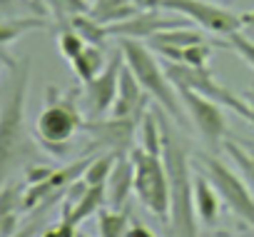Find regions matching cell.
I'll list each match as a JSON object with an SVG mask.
<instances>
[{"instance_id":"cell-30","label":"cell","mask_w":254,"mask_h":237,"mask_svg":"<svg viewBox=\"0 0 254 237\" xmlns=\"http://www.w3.org/2000/svg\"><path fill=\"white\" fill-rule=\"evenodd\" d=\"M125 237H155L150 227H145L142 222H130V227H127Z\"/></svg>"},{"instance_id":"cell-26","label":"cell","mask_w":254,"mask_h":237,"mask_svg":"<svg viewBox=\"0 0 254 237\" xmlns=\"http://www.w3.org/2000/svg\"><path fill=\"white\" fill-rule=\"evenodd\" d=\"M214 48L204 40V43H197V45H190L185 48V58L182 63L192 65V68H209V58H212Z\"/></svg>"},{"instance_id":"cell-6","label":"cell","mask_w":254,"mask_h":237,"mask_svg":"<svg viewBox=\"0 0 254 237\" xmlns=\"http://www.w3.org/2000/svg\"><path fill=\"white\" fill-rule=\"evenodd\" d=\"M192 160L212 180V185H214L222 205H227L232 210V215H237L244 225L254 227V195L247 187L244 177L237 175L229 165H224L219 158H214L209 153H197Z\"/></svg>"},{"instance_id":"cell-7","label":"cell","mask_w":254,"mask_h":237,"mask_svg":"<svg viewBox=\"0 0 254 237\" xmlns=\"http://www.w3.org/2000/svg\"><path fill=\"white\" fill-rule=\"evenodd\" d=\"M162 10L177 13L185 20L194 23L199 30H207L219 38H229L232 33L242 30V20L224 5H217L214 0H165Z\"/></svg>"},{"instance_id":"cell-20","label":"cell","mask_w":254,"mask_h":237,"mask_svg":"<svg viewBox=\"0 0 254 237\" xmlns=\"http://www.w3.org/2000/svg\"><path fill=\"white\" fill-rule=\"evenodd\" d=\"M222 148L229 155V160L237 165L239 175L244 177L247 187L254 195V150L252 148H244L242 143H234V140H222Z\"/></svg>"},{"instance_id":"cell-16","label":"cell","mask_w":254,"mask_h":237,"mask_svg":"<svg viewBox=\"0 0 254 237\" xmlns=\"http://www.w3.org/2000/svg\"><path fill=\"white\" fill-rule=\"evenodd\" d=\"M48 18L45 15H28V18H10V20H0V48H8L15 40H20L25 33L33 30H45Z\"/></svg>"},{"instance_id":"cell-32","label":"cell","mask_w":254,"mask_h":237,"mask_svg":"<svg viewBox=\"0 0 254 237\" xmlns=\"http://www.w3.org/2000/svg\"><path fill=\"white\" fill-rule=\"evenodd\" d=\"M140 10H160L165 0H132Z\"/></svg>"},{"instance_id":"cell-25","label":"cell","mask_w":254,"mask_h":237,"mask_svg":"<svg viewBox=\"0 0 254 237\" xmlns=\"http://www.w3.org/2000/svg\"><path fill=\"white\" fill-rule=\"evenodd\" d=\"M224 48H232L249 68H254V40L252 38H247L244 33H232L229 38H227V43H224Z\"/></svg>"},{"instance_id":"cell-19","label":"cell","mask_w":254,"mask_h":237,"mask_svg":"<svg viewBox=\"0 0 254 237\" xmlns=\"http://www.w3.org/2000/svg\"><path fill=\"white\" fill-rule=\"evenodd\" d=\"M127 227H130L127 207H102L97 212V237H125Z\"/></svg>"},{"instance_id":"cell-23","label":"cell","mask_w":254,"mask_h":237,"mask_svg":"<svg viewBox=\"0 0 254 237\" xmlns=\"http://www.w3.org/2000/svg\"><path fill=\"white\" fill-rule=\"evenodd\" d=\"M117 155H120V153H110V150H107L105 155L92 158L90 165H87V170H85V175H82V180H85L87 185H105L107 177H110V172H112V167H115Z\"/></svg>"},{"instance_id":"cell-34","label":"cell","mask_w":254,"mask_h":237,"mask_svg":"<svg viewBox=\"0 0 254 237\" xmlns=\"http://www.w3.org/2000/svg\"><path fill=\"white\" fill-rule=\"evenodd\" d=\"M15 3H18V0H0V10L8 13V10H13V8H15Z\"/></svg>"},{"instance_id":"cell-2","label":"cell","mask_w":254,"mask_h":237,"mask_svg":"<svg viewBox=\"0 0 254 237\" xmlns=\"http://www.w3.org/2000/svg\"><path fill=\"white\" fill-rule=\"evenodd\" d=\"M157 120L162 128V162L170 185V230L172 237H199L197 210H194V172L187 145L175 130L172 117L160 107Z\"/></svg>"},{"instance_id":"cell-10","label":"cell","mask_w":254,"mask_h":237,"mask_svg":"<svg viewBox=\"0 0 254 237\" xmlns=\"http://www.w3.org/2000/svg\"><path fill=\"white\" fill-rule=\"evenodd\" d=\"M137 128H140V120H135V117H112V115L110 120L82 123V133L92 138V145L107 148L110 153H130L135 148Z\"/></svg>"},{"instance_id":"cell-8","label":"cell","mask_w":254,"mask_h":237,"mask_svg":"<svg viewBox=\"0 0 254 237\" xmlns=\"http://www.w3.org/2000/svg\"><path fill=\"white\" fill-rule=\"evenodd\" d=\"M177 95L185 105V112L190 117V123L197 128L202 140L209 148L222 145V140L227 135V120H224L222 105L217 100L197 92V90H190V87H177Z\"/></svg>"},{"instance_id":"cell-4","label":"cell","mask_w":254,"mask_h":237,"mask_svg":"<svg viewBox=\"0 0 254 237\" xmlns=\"http://www.w3.org/2000/svg\"><path fill=\"white\" fill-rule=\"evenodd\" d=\"M117 45L125 55V63L137 78V82L152 95V100L172 117L175 123H182L187 125L190 117L185 115V105L177 95V87L170 82L165 68H162V60L155 58L152 48L145 45L142 40H135V38H117Z\"/></svg>"},{"instance_id":"cell-18","label":"cell","mask_w":254,"mask_h":237,"mask_svg":"<svg viewBox=\"0 0 254 237\" xmlns=\"http://www.w3.org/2000/svg\"><path fill=\"white\" fill-rule=\"evenodd\" d=\"M105 205H107L105 185H90L87 192H85V195L77 200V205L70 210V215H65V217H60V220H67V222H72V225H80V222H85L87 217L97 215Z\"/></svg>"},{"instance_id":"cell-40","label":"cell","mask_w":254,"mask_h":237,"mask_svg":"<svg viewBox=\"0 0 254 237\" xmlns=\"http://www.w3.org/2000/svg\"><path fill=\"white\" fill-rule=\"evenodd\" d=\"M75 237H90V235H85V232H80V230H77V235H75Z\"/></svg>"},{"instance_id":"cell-29","label":"cell","mask_w":254,"mask_h":237,"mask_svg":"<svg viewBox=\"0 0 254 237\" xmlns=\"http://www.w3.org/2000/svg\"><path fill=\"white\" fill-rule=\"evenodd\" d=\"M55 172L53 165H40V162H30L25 165V185H38V182H45L50 175Z\"/></svg>"},{"instance_id":"cell-41","label":"cell","mask_w":254,"mask_h":237,"mask_svg":"<svg viewBox=\"0 0 254 237\" xmlns=\"http://www.w3.org/2000/svg\"><path fill=\"white\" fill-rule=\"evenodd\" d=\"M207 237H209V235H207Z\"/></svg>"},{"instance_id":"cell-17","label":"cell","mask_w":254,"mask_h":237,"mask_svg":"<svg viewBox=\"0 0 254 237\" xmlns=\"http://www.w3.org/2000/svg\"><path fill=\"white\" fill-rule=\"evenodd\" d=\"M105 65H107V58H105V53H102V45H85V50L70 63L75 78H77L82 85H87L92 78H97Z\"/></svg>"},{"instance_id":"cell-31","label":"cell","mask_w":254,"mask_h":237,"mask_svg":"<svg viewBox=\"0 0 254 237\" xmlns=\"http://www.w3.org/2000/svg\"><path fill=\"white\" fill-rule=\"evenodd\" d=\"M38 230H40V220H30L25 227H20V230H18L15 235H10V237H35Z\"/></svg>"},{"instance_id":"cell-39","label":"cell","mask_w":254,"mask_h":237,"mask_svg":"<svg viewBox=\"0 0 254 237\" xmlns=\"http://www.w3.org/2000/svg\"><path fill=\"white\" fill-rule=\"evenodd\" d=\"M209 237H229L227 232H219V235H209Z\"/></svg>"},{"instance_id":"cell-11","label":"cell","mask_w":254,"mask_h":237,"mask_svg":"<svg viewBox=\"0 0 254 237\" xmlns=\"http://www.w3.org/2000/svg\"><path fill=\"white\" fill-rule=\"evenodd\" d=\"M152 102V95L137 82L135 73L127 68H122L120 73V87H117V97L110 107V115L112 117H135V120H142L145 110L150 107Z\"/></svg>"},{"instance_id":"cell-3","label":"cell","mask_w":254,"mask_h":237,"mask_svg":"<svg viewBox=\"0 0 254 237\" xmlns=\"http://www.w3.org/2000/svg\"><path fill=\"white\" fill-rule=\"evenodd\" d=\"M82 123L85 120L77 110V90L63 92L55 85H48L45 107L33 125V138L53 158H65L72 138L82 133Z\"/></svg>"},{"instance_id":"cell-1","label":"cell","mask_w":254,"mask_h":237,"mask_svg":"<svg viewBox=\"0 0 254 237\" xmlns=\"http://www.w3.org/2000/svg\"><path fill=\"white\" fill-rule=\"evenodd\" d=\"M10 87L0 102V187L23 165H30L35 148L25 125L28 87H30V58L13 60Z\"/></svg>"},{"instance_id":"cell-9","label":"cell","mask_w":254,"mask_h":237,"mask_svg":"<svg viewBox=\"0 0 254 237\" xmlns=\"http://www.w3.org/2000/svg\"><path fill=\"white\" fill-rule=\"evenodd\" d=\"M125 68V55L122 50H112L110 58H107V65L102 68V73L97 78H92L87 85H85V100L90 105V112L92 115H107L115 97H117V87H120V73Z\"/></svg>"},{"instance_id":"cell-28","label":"cell","mask_w":254,"mask_h":237,"mask_svg":"<svg viewBox=\"0 0 254 237\" xmlns=\"http://www.w3.org/2000/svg\"><path fill=\"white\" fill-rule=\"evenodd\" d=\"M222 105H227L229 110H234V112L242 117V120H247V123L254 128V110L244 102V97H237L234 92H229V90H227V92H224V97H222Z\"/></svg>"},{"instance_id":"cell-5","label":"cell","mask_w":254,"mask_h":237,"mask_svg":"<svg viewBox=\"0 0 254 237\" xmlns=\"http://www.w3.org/2000/svg\"><path fill=\"white\" fill-rule=\"evenodd\" d=\"M130 158L135 162V195L140 205L162 225H170V185L162 155H152L137 145L130 150Z\"/></svg>"},{"instance_id":"cell-37","label":"cell","mask_w":254,"mask_h":237,"mask_svg":"<svg viewBox=\"0 0 254 237\" xmlns=\"http://www.w3.org/2000/svg\"><path fill=\"white\" fill-rule=\"evenodd\" d=\"M28 3L33 5V10H35L38 15H45V10H43V8H38V5H43V0H28Z\"/></svg>"},{"instance_id":"cell-13","label":"cell","mask_w":254,"mask_h":237,"mask_svg":"<svg viewBox=\"0 0 254 237\" xmlns=\"http://www.w3.org/2000/svg\"><path fill=\"white\" fill-rule=\"evenodd\" d=\"M105 192H107V205H112V207H125L130 195L135 192V162H132L130 153L117 155L115 167L105 182Z\"/></svg>"},{"instance_id":"cell-27","label":"cell","mask_w":254,"mask_h":237,"mask_svg":"<svg viewBox=\"0 0 254 237\" xmlns=\"http://www.w3.org/2000/svg\"><path fill=\"white\" fill-rule=\"evenodd\" d=\"M50 5L58 15L63 18H72V15H80V13H90L92 8V0H50Z\"/></svg>"},{"instance_id":"cell-14","label":"cell","mask_w":254,"mask_h":237,"mask_svg":"<svg viewBox=\"0 0 254 237\" xmlns=\"http://www.w3.org/2000/svg\"><path fill=\"white\" fill-rule=\"evenodd\" d=\"M219 207H222V200H219L212 180L202 170L194 172V210H197L199 222L204 227H214L219 220Z\"/></svg>"},{"instance_id":"cell-36","label":"cell","mask_w":254,"mask_h":237,"mask_svg":"<svg viewBox=\"0 0 254 237\" xmlns=\"http://www.w3.org/2000/svg\"><path fill=\"white\" fill-rule=\"evenodd\" d=\"M40 237H60V232H58V225L55 227H48V230H43V235Z\"/></svg>"},{"instance_id":"cell-24","label":"cell","mask_w":254,"mask_h":237,"mask_svg":"<svg viewBox=\"0 0 254 237\" xmlns=\"http://www.w3.org/2000/svg\"><path fill=\"white\" fill-rule=\"evenodd\" d=\"M85 40H82V35L75 30V28H70V25H65L63 30H60V35H58V50H60V55L67 60V63H72L82 50H85Z\"/></svg>"},{"instance_id":"cell-22","label":"cell","mask_w":254,"mask_h":237,"mask_svg":"<svg viewBox=\"0 0 254 237\" xmlns=\"http://www.w3.org/2000/svg\"><path fill=\"white\" fill-rule=\"evenodd\" d=\"M140 148L152 155H162V128L157 120V112L150 107L145 110L140 120Z\"/></svg>"},{"instance_id":"cell-12","label":"cell","mask_w":254,"mask_h":237,"mask_svg":"<svg viewBox=\"0 0 254 237\" xmlns=\"http://www.w3.org/2000/svg\"><path fill=\"white\" fill-rule=\"evenodd\" d=\"M182 25L180 20L172 18H162L157 10H137L135 15H130L127 20H120L115 25H107V35L110 38H135V40H150L155 33L165 30V28H175Z\"/></svg>"},{"instance_id":"cell-21","label":"cell","mask_w":254,"mask_h":237,"mask_svg":"<svg viewBox=\"0 0 254 237\" xmlns=\"http://www.w3.org/2000/svg\"><path fill=\"white\" fill-rule=\"evenodd\" d=\"M67 25L75 28L87 45H102V48H105V43H107V38H110V35H107V25H102L100 20H95L90 13L72 15V18L67 20Z\"/></svg>"},{"instance_id":"cell-38","label":"cell","mask_w":254,"mask_h":237,"mask_svg":"<svg viewBox=\"0 0 254 237\" xmlns=\"http://www.w3.org/2000/svg\"><path fill=\"white\" fill-rule=\"evenodd\" d=\"M13 60H15V58H10L8 53H3V48H0V65H3V63H5V65H10Z\"/></svg>"},{"instance_id":"cell-15","label":"cell","mask_w":254,"mask_h":237,"mask_svg":"<svg viewBox=\"0 0 254 237\" xmlns=\"http://www.w3.org/2000/svg\"><path fill=\"white\" fill-rule=\"evenodd\" d=\"M150 48H190V45H197V43H204V33L197 30V28H185V25H175V28H165L160 33H155L150 40Z\"/></svg>"},{"instance_id":"cell-33","label":"cell","mask_w":254,"mask_h":237,"mask_svg":"<svg viewBox=\"0 0 254 237\" xmlns=\"http://www.w3.org/2000/svg\"><path fill=\"white\" fill-rule=\"evenodd\" d=\"M239 20H242V28H247L249 33H254V10L239 13Z\"/></svg>"},{"instance_id":"cell-35","label":"cell","mask_w":254,"mask_h":237,"mask_svg":"<svg viewBox=\"0 0 254 237\" xmlns=\"http://www.w3.org/2000/svg\"><path fill=\"white\" fill-rule=\"evenodd\" d=\"M244 102H247V105H249V107L254 110V85H252V87H249V90L244 92Z\"/></svg>"}]
</instances>
